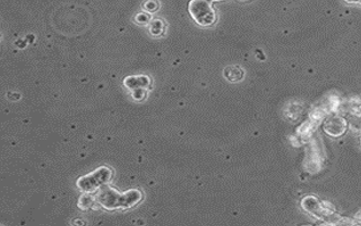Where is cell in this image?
<instances>
[{
  "label": "cell",
  "instance_id": "13",
  "mask_svg": "<svg viewBox=\"0 0 361 226\" xmlns=\"http://www.w3.org/2000/svg\"><path fill=\"white\" fill-rule=\"evenodd\" d=\"M212 1H220V0H212Z\"/></svg>",
  "mask_w": 361,
  "mask_h": 226
},
{
  "label": "cell",
  "instance_id": "1",
  "mask_svg": "<svg viewBox=\"0 0 361 226\" xmlns=\"http://www.w3.org/2000/svg\"><path fill=\"white\" fill-rule=\"evenodd\" d=\"M301 207L315 219L327 221L322 225H339L342 219L335 212V207L329 201H321L315 196H306L301 200Z\"/></svg>",
  "mask_w": 361,
  "mask_h": 226
},
{
  "label": "cell",
  "instance_id": "8",
  "mask_svg": "<svg viewBox=\"0 0 361 226\" xmlns=\"http://www.w3.org/2000/svg\"><path fill=\"white\" fill-rule=\"evenodd\" d=\"M318 125L315 124L314 122H311L309 118L307 121H305L302 124L298 127L297 132H296V137L300 140L301 143H307L309 142L311 139H313V135L315 133V131L317 130Z\"/></svg>",
  "mask_w": 361,
  "mask_h": 226
},
{
  "label": "cell",
  "instance_id": "2",
  "mask_svg": "<svg viewBox=\"0 0 361 226\" xmlns=\"http://www.w3.org/2000/svg\"><path fill=\"white\" fill-rule=\"evenodd\" d=\"M140 199H142V193L137 190H130L129 192L124 193V195H120L119 192L109 188L103 189L98 196L99 203L103 207L109 209H115L118 207H131L137 203H139Z\"/></svg>",
  "mask_w": 361,
  "mask_h": 226
},
{
  "label": "cell",
  "instance_id": "10",
  "mask_svg": "<svg viewBox=\"0 0 361 226\" xmlns=\"http://www.w3.org/2000/svg\"><path fill=\"white\" fill-rule=\"evenodd\" d=\"M244 72L240 67L229 66L224 69V76L231 82H238L243 77Z\"/></svg>",
  "mask_w": 361,
  "mask_h": 226
},
{
  "label": "cell",
  "instance_id": "12",
  "mask_svg": "<svg viewBox=\"0 0 361 226\" xmlns=\"http://www.w3.org/2000/svg\"><path fill=\"white\" fill-rule=\"evenodd\" d=\"M349 5H359L361 6V0H344Z\"/></svg>",
  "mask_w": 361,
  "mask_h": 226
},
{
  "label": "cell",
  "instance_id": "4",
  "mask_svg": "<svg viewBox=\"0 0 361 226\" xmlns=\"http://www.w3.org/2000/svg\"><path fill=\"white\" fill-rule=\"evenodd\" d=\"M309 148L307 150V155L304 162L305 170L310 174H316L323 168L324 164V153L321 145H318L314 138L309 141Z\"/></svg>",
  "mask_w": 361,
  "mask_h": 226
},
{
  "label": "cell",
  "instance_id": "6",
  "mask_svg": "<svg viewBox=\"0 0 361 226\" xmlns=\"http://www.w3.org/2000/svg\"><path fill=\"white\" fill-rule=\"evenodd\" d=\"M323 130L332 138H340L347 132L348 121L339 114L329 115L323 123Z\"/></svg>",
  "mask_w": 361,
  "mask_h": 226
},
{
  "label": "cell",
  "instance_id": "11",
  "mask_svg": "<svg viewBox=\"0 0 361 226\" xmlns=\"http://www.w3.org/2000/svg\"><path fill=\"white\" fill-rule=\"evenodd\" d=\"M354 220L357 222V224H361V208L359 209L358 212H357V213L355 214Z\"/></svg>",
  "mask_w": 361,
  "mask_h": 226
},
{
  "label": "cell",
  "instance_id": "3",
  "mask_svg": "<svg viewBox=\"0 0 361 226\" xmlns=\"http://www.w3.org/2000/svg\"><path fill=\"white\" fill-rule=\"evenodd\" d=\"M189 14L193 19L201 26H211L214 24L215 11L207 0H192L189 2Z\"/></svg>",
  "mask_w": 361,
  "mask_h": 226
},
{
  "label": "cell",
  "instance_id": "7",
  "mask_svg": "<svg viewBox=\"0 0 361 226\" xmlns=\"http://www.w3.org/2000/svg\"><path fill=\"white\" fill-rule=\"evenodd\" d=\"M317 104L322 107L324 112L329 116V115L338 114L340 112V109L343 107V100L336 92H330L325 97L322 98L321 101L317 102Z\"/></svg>",
  "mask_w": 361,
  "mask_h": 226
},
{
  "label": "cell",
  "instance_id": "5",
  "mask_svg": "<svg viewBox=\"0 0 361 226\" xmlns=\"http://www.w3.org/2000/svg\"><path fill=\"white\" fill-rule=\"evenodd\" d=\"M111 172L106 167L97 170L94 173L83 176L82 179L78 180V187L82 188L84 191H93L101 184L106 183L110 179Z\"/></svg>",
  "mask_w": 361,
  "mask_h": 226
},
{
  "label": "cell",
  "instance_id": "14",
  "mask_svg": "<svg viewBox=\"0 0 361 226\" xmlns=\"http://www.w3.org/2000/svg\"><path fill=\"white\" fill-rule=\"evenodd\" d=\"M360 146H361V138H360Z\"/></svg>",
  "mask_w": 361,
  "mask_h": 226
},
{
  "label": "cell",
  "instance_id": "9",
  "mask_svg": "<svg viewBox=\"0 0 361 226\" xmlns=\"http://www.w3.org/2000/svg\"><path fill=\"white\" fill-rule=\"evenodd\" d=\"M302 106L300 102H290V104L286 106L284 113L286 117L291 121H297L299 117L301 116L302 114Z\"/></svg>",
  "mask_w": 361,
  "mask_h": 226
}]
</instances>
